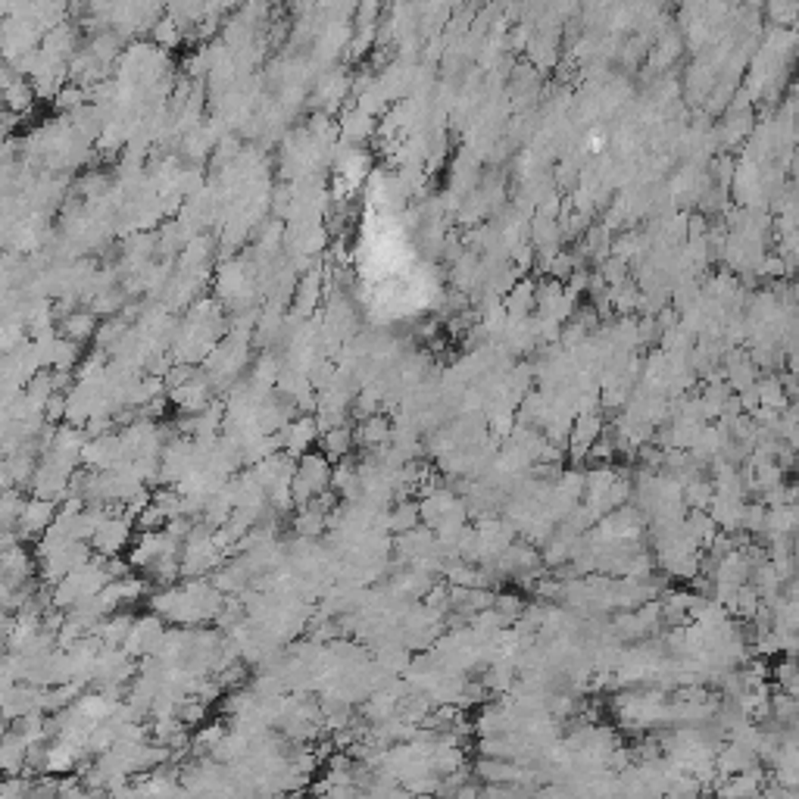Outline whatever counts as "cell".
Wrapping results in <instances>:
<instances>
[{"label":"cell","instance_id":"1","mask_svg":"<svg viewBox=\"0 0 799 799\" xmlns=\"http://www.w3.org/2000/svg\"><path fill=\"white\" fill-rule=\"evenodd\" d=\"M166 619L157 612L151 615H141V619H134V628L129 634V640H125V649L134 656V659H144V656H157L160 647H162V638H166Z\"/></svg>","mask_w":799,"mask_h":799},{"label":"cell","instance_id":"2","mask_svg":"<svg viewBox=\"0 0 799 799\" xmlns=\"http://www.w3.org/2000/svg\"><path fill=\"white\" fill-rule=\"evenodd\" d=\"M132 531H138L132 515L110 512L107 519H103V525L97 528V534L91 537V547H94V553H101V556H119L125 547H129Z\"/></svg>","mask_w":799,"mask_h":799},{"label":"cell","instance_id":"3","mask_svg":"<svg viewBox=\"0 0 799 799\" xmlns=\"http://www.w3.org/2000/svg\"><path fill=\"white\" fill-rule=\"evenodd\" d=\"M56 512H60V503H56V500H51V497H38V493H32V497L25 500L23 515H19V525H16L19 537H23V541H32V543H34V541H41L47 528L54 525Z\"/></svg>","mask_w":799,"mask_h":799},{"label":"cell","instance_id":"4","mask_svg":"<svg viewBox=\"0 0 799 799\" xmlns=\"http://www.w3.org/2000/svg\"><path fill=\"white\" fill-rule=\"evenodd\" d=\"M169 400H172V406L179 409V413H203V409L216 400V387L213 381L200 372L197 378H190L188 385L169 391Z\"/></svg>","mask_w":799,"mask_h":799},{"label":"cell","instance_id":"5","mask_svg":"<svg viewBox=\"0 0 799 799\" xmlns=\"http://www.w3.org/2000/svg\"><path fill=\"white\" fill-rule=\"evenodd\" d=\"M281 441H285V453H291L300 459L303 453L316 447L322 441V428L316 422L313 413H303L300 419H294L287 428H281Z\"/></svg>","mask_w":799,"mask_h":799},{"label":"cell","instance_id":"6","mask_svg":"<svg viewBox=\"0 0 799 799\" xmlns=\"http://www.w3.org/2000/svg\"><path fill=\"white\" fill-rule=\"evenodd\" d=\"M391 437H394V425L385 413H375L356 425V447L363 450L385 447V443H391Z\"/></svg>","mask_w":799,"mask_h":799},{"label":"cell","instance_id":"7","mask_svg":"<svg viewBox=\"0 0 799 799\" xmlns=\"http://www.w3.org/2000/svg\"><path fill=\"white\" fill-rule=\"evenodd\" d=\"M134 619H138V615H132L125 606L116 612H110L107 619L101 621V628H97V638L107 643V647H125V640H129V634L134 628Z\"/></svg>","mask_w":799,"mask_h":799},{"label":"cell","instance_id":"8","mask_svg":"<svg viewBox=\"0 0 799 799\" xmlns=\"http://www.w3.org/2000/svg\"><path fill=\"white\" fill-rule=\"evenodd\" d=\"M319 443L331 463H341V459L350 456L353 447H356V425H346L344 422V425H337V428H328Z\"/></svg>","mask_w":799,"mask_h":799},{"label":"cell","instance_id":"9","mask_svg":"<svg viewBox=\"0 0 799 799\" xmlns=\"http://www.w3.org/2000/svg\"><path fill=\"white\" fill-rule=\"evenodd\" d=\"M60 335L63 337H73V341H91L97 335V313L94 309H73V313L63 319L60 325Z\"/></svg>","mask_w":799,"mask_h":799},{"label":"cell","instance_id":"10","mask_svg":"<svg viewBox=\"0 0 799 799\" xmlns=\"http://www.w3.org/2000/svg\"><path fill=\"white\" fill-rule=\"evenodd\" d=\"M325 531H328V515L322 512L319 506H303L297 509L294 515V534L297 537H322Z\"/></svg>","mask_w":799,"mask_h":799},{"label":"cell","instance_id":"11","mask_svg":"<svg viewBox=\"0 0 799 799\" xmlns=\"http://www.w3.org/2000/svg\"><path fill=\"white\" fill-rule=\"evenodd\" d=\"M166 521H169L166 509L151 503L144 512L138 515V519H134V528H138V531H162V528H166Z\"/></svg>","mask_w":799,"mask_h":799},{"label":"cell","instance_id":"12","mask_svg":"<svg viewBox=\"0 0 799 799\" xmlns=\"http://www.w3.org/2000/svg\"><path fill=\"white\" fill-rule=\"evenodd\" d=\"M44 415H47V422H51V425H63V422H66V394L56 391L54 397L47 400Z\"/></svg>","mask_w":799,"mask_h":799}]
</instances>
